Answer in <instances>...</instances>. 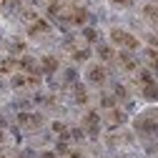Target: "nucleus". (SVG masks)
<instances>
[{"label": "nucleus", "instance_id": "nucleus-1", "mask_svg": "<svg viewBox=\"0 0 158 158\" xmlns=\"http://www.w3.org/2000/svg\"><path fill=\"white\" fill-rule=\"evenodd\" d=\"M110 43H113V45H121V48H123V50H128V53L141 48L138 38H135L133 33L123 30V28H113V30H110Z\"/></svg>", "mask_w": 158, "mask_h": 158}, {"label": "nucleus", "instance_id": "nucleus-2", "mask_svg": "<svg viewBox=\"0 0 158 158\" xmlns=\"http://www.w3.org/2000/svg\"><path fill=\"white\" fill-rule=\"evenodd\" d=\"M135 131L143 133V135H158V115L153 113H146L135 121Z\"/></svg>", "mask_w": 158, "mask_h": 158}, {"label": "nucleus", "instance_id": "nucleus-3", "mask_svg": "<svg viewBox=\"0 0 158 158\" xmlns=\"http://www.w3.org/2000/svg\"><path fill=\"white\" fill-rule=\"evenodd\" d=\"M60 18H63L65 23H73V25H85V20H88V10L81 8V5H75V8H70L68 13H63Z\"/></svg>", "mask_w": 158, "mask_h": 158}, {"label": "nucleus", "instance_id": "nucleus-4", "mask_svg": "<svg viewBox=\"0 0 158 158\" xmlns=\"http://www.w3.org/2000/svg\"><path fill=\"white\" fill-rule=\"evenodd\" d=\"M106 78H108V73H106L103 65H90V68L85 70V81L93 83V85H103V83H106Z\"/></svg>", "mask_w": 158, "mask_h": 158}, {"label": "nucleus", "instance_id": "nucleus-5", "mask_svg": "<svg viewBox=\"0 0 158 158\" xmlns=\"http://www.w3.org/2000/svg\"><path fill=\"white\" fill-rule=\"evenodd\" d=\"M18 123L25 126V128H40L43 126V118L38 113H18Z\"/></svg>", "mask_w": 158, "mask_h": 158}, {"label": "nucleus", "instance_id": "nucleus-6", "mask_svg": "<svg viewBox=\"0 0 158 158\" xmlns=\"http://www.w3.org/2000/svg\"><path fill=\"white\" fill-rule=\"evenodd\" d=\"M83 123H85V131H88L90 135H98V126H101V115H98L95 110H88V113H85Z\"/></svg>", "mask_w": 158, "mask_h": 158}, {"label": "nucleus", "instance_id": "nucleus-7", "mask_svg": "<svg viewBox=\"0 0 158 158\" xmlns=\"http://www.w3.org/2000/svg\"><path fill=\"white\" fill-rule=\"evenodd\" d=\"M50 30V25H48V20H33L30 23V28H28V35H43V33H48Z\"/></svg>", "mask_w": 158, "mask_h": 158}, {"label": "nucleus", "instance_id": "nucleus-8", "mask_svg": "<svg viewBox=\"0 0 158 158\" xmlns=\"http://www.w3.org/2000/svg\"><path fill=\"white\" fill-rule=\"evenodd\" d=\"M123 121H126V113H123V110H118V108H110V110H108V123H110V128H118Z\"/></svg>", "mask_w": 158, "mask_h": 158}, {"label": "nucleus", "instance_id": "nucleus-9", "mask_svg": "<svg viewBox=\"0 0 158 158\" xmlns=\"http://www.w3.org/2000/svg\"><path fill=\"white\" fill-rule=\"evenodd\" d=\"M55 70H58V58L45 55L43 60H40V73H55Z\"/></svg>", "mask_w": 158, "mask_h": 158}, {"label": "nucleus", "instance_id": "nucleus-10", "mask_svg": "<svg viewBox=\"0 0 158 158\" xmlns=\"http://www.w3.org/2000/svg\"><path fill=\"white\" fill-rule=\"evenodd\" d=\"M143 98H146V101H158V83L156 81H151V83L143 85Z\"/></svg>", "mask_w": 158, "mask_h": 158}, {"label": "nucleus", "instance_id": "nucleus-11", "mask_svg": "<svg viewBox=\"0 0 158 158\" xmlns=\"http://www.w3.org/2000/svg\"><path fill=\"white\" fill-rule=\"evenodd\" d=\"M118 60L123 63V68H126V70H135V68H138V65H135V60H133V55H131L128 50H126V53H121V55H118Z\"/></svg>", "mask_w": 158, "mask_h": 158}, {"label": "nucleus", "instance_id": "nucleus-12", "mask_svg": "<svg viewBox=\"0 0 158 158\" xmlns=\"http://www.w3.org/2000/svg\"><path fill=\"white\" fill-rule=\"evenodd\" d=\"M98 55H101V60H113L115 58V50L110 45H98Z\"/></svg>", "mask_w": 158, "mask_h": 158}, {"label": "nucleus", "instance_id": "nucleus-13", "mask_svg": "<svg viewBox=\"0 0 158 158\" xmlns=\"http://www.w3.org/2000/svg\"><path fill=\"white\" fill-rule=\"evenodd\" d=\"M18 68V60H13V58H5V60H0V73H13Z\"/></svg>", "mask_w": 158, "mask_h": 158}, {"label": "nucleus", "instance_id": "nucleus-14", "mask_svg": "<svg viewBox=\"0 0 158 158\" xmlns=\"http://www.w3.org/2000/svg\"><path fill=\"white\" fill-rule=\"evenodd\" d=\"M75 101L81 103V106L88 103V90H85V85H75Z\"/></svg>", "mask_w": 158, "mask_h": 158}, {"label": "nucleus", "instance_id": "nucleus-15", "mask_svg": "<svg viewBox=\"0 0 158 158\" xmlns=\"http://www.w3.org/2000/svg\"><path fill=\"white\" fill-rule=\"evenodd\" d=\"M143 15L148 18L151 23H156V25H158V8H156V5H146V8H143Z\"/></svg>", "mask_w": 158, "mask_h": 158}, {"label": "nucleus", "instance_id": "nucleus-16", "mask_svg": "<svg viewBox=\"0 0 158 158\" xmlns=\"http://www.w3.org/2000/svg\"><path fill=\"white\" fill-rule=\"evenodd\" d=\"M10 83H13V88H25V85H28V75H23V73H20V75H13Z\"/></svg>", "mask_w": 158, "mask_h": 158}, {"label": "nucleus", "instance_id": "nucleus-17", "mask_svg": "<svg viewBox=\"0 0 158 158\" xmlns=\"http://www.w3.org/2000/svg\"><path fill=\"white\" fill-rule=\"evenodd\" d=\"M83 38H85L88 43H95V40H98V30H95V28H85V30H83Z\"/></svg>", "mask_w": 158, "mask_h": 158}, {"label": "nucleus", "instance_id": "nucleus-18", "mask_svg": "<svg viewBox=\"0 0 158 158\" xmlns=\"http://www.w3.org/2000/svg\"><path fill=\"white\" fill-rule=\"evenodd\" d=\"M101 106H103L106 110L115 108V98H113V95H103V98H101Z\"/></svg>", "mask_w": 158, "mask_h": 158}, {"label": "nucleus", "instance_id": "nucleus-19", "mask_svg": "<svg viewBox=\"0 0 158 158\" xmlns=\"http://www.w3.org/2000/svg\"><path fill=\"white\" fill-rule=\"evenodd\" d=\"M146 58H148V60H151V63H153V65L158 68V50H153V48H148V50H146Z\"/></svg>", "mask_w": 158, "mask_h": 158}, {"label": "nucleus", "instance_id": "nucleus-20", "mask_svg": "<svg viewBox=\"0 0 158 158\" xmlns=\"http://www.w3.org/2000/svg\"><path fill=\"white\" fill-rule=\"evenodd\" d=\"M138 78H141V83L146 85V83L153 81V73H151V70H141V73H138Z\"/></svg>", "mask_w": 158, "mask_h": 158}, {"label": "nucleus", "instance_id": "nucleus-21", "mask_svg": "<svg viewBox=\"0 0 158 158\" xmlns=\"http://www.w3.org/2000/svg\"><path fill=\"white\" fill-rule=\"evenodd\" d=\"M53 131H55V133H60V135H65V133H68L65 123H60V121H55V123H53Z\"/></svg>", "mask_w": 158, "mask_h": 158}, {"label": "nucleus", "instance_id": "nucleus-22", "mask_svg": "<svg viewBox=\"0 0 158 158\" xmlns=\"http://www.w3.org/2000/svg\"><path fill=\"white\" fill-rule=\"evenodd\" d=\"M88 55H90V50H75V53H73L75 60H88Z\"/></svg>", "mask_w": 158, "mask_h": 158}, {"label": "nucleus", "instance_id": "nucleus-23", "mask_svg": "<svg viewBox=\"0 0 158 158\" xmlns=\"http://www.w3.org/2000/svg\"><path fill=\"white\" fill-rule=\"evenodd\" d=\"M113 90H115V95H113V98H126V95H128V90H126L123 85H115Z\"/></svg>", "mask_w": 158, "mask_h": 158}, {"label": "nucleus", "instance_id": "nucleus-24", "mask_svg": "<svg viewBox=\"0 0 158 158\" xmlns=\"http://www.w3.org/2000/svg\"><path fill=\"white\" fill-rule=\"evenodd\" d=\"M113 5H118V8H131L133 5V0H110Z\"/></svg>", "mask_w": 158, "mask_h": 158}, {"label": "nucleus", "instance_id": "nucleus-25", "mask_svg": "<svg viewBox=\"0 0 158 158\" xmlns=\"http://www.w3.org/2000/svg\"><path fill=\"white\" fill-rule=\"evenodd\" d=\"M23 50H25V43L23 40H15L13 43V53H23Z\"/></svg>", "mask_w": 158, "mask_h": 158}, {"label": "nucleus", "instance_id": "nucleus-26", "mask_svg": "<svg viewBox=\"0 0 158 158\" xmlns=\"http://www.w3.org/2000/svg\"><path fill=\"white\" fill-rule=\"evenodd\" d=\"M40 158H58V153H55V151H45Z\"/></svg>", "mask_w": 158, "mask_h": 158}, {"label": "nucleus", "instance_id": "nucleus-27", "mask_svg": "<svg viewBox=\"0 0 158 158\" xmlns=\"http://www.w3.org/2000/svg\"><path fill=\"white\" fill-rule=\"evenodd\" d=\"M3 126H5V121H3V118H0V131H3Z\"/></svg>", "mask_w": 158, "mask_h": 158}, {"label": "nucleus", "instance_id": "nucleus-28", "mask_svg": "<svg viewBox=\"0 0 158 158\" xmlns=\"http://www.w3.org/2000/svg\"><path fill=\"white\" fill-rule=\"evenodd\" d=\"M0 158H3V156H0Z\"/></svg>", "mask_w": 158, "mask_h": 158}]
</instances>
